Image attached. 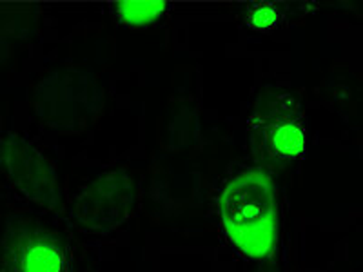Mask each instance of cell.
I'll return each instance as SVG.
<instances>
[{"instance_id":"2","label":"cell","mask_w":363,"mask_h":272,"mask_svg":"<svg viewBox=\"0 0 363 272\" xmlns=\"http://www.w3.org/2000/svg\"><path fill=\"white\" fill-rule=\"evenodd\" d=\"M0 272H73L60 234L28 216H13L0 236Z\"/></svg>"},{"instance_id":"5","label":"cell","mask_w":363,"mask_h":272,"mask_svg":"<svg viewBox=\"0 0 363 272\" xmlns=\"http://www.w3.org/2000/svg\"><path fill=\"white\" fill-rule=\"evenodd\" d=\"M249 22L258 29L272 28L274 22H277V11L271 6H258L249 15Z\"/></svg>"},{"instance_id":"1","label":"cell","mask_w":363,"mask_h":272,"mask_svg":"<svg viewBox=\"0 0 363 272\" xmlns=\"http://www.w3.org/2000/svg\"><path fill=\"white\" fill-rule=\"evenodd\" d=\"M220 216L235 247L245 256L265 258L274 251L278 212L267 174L245 171L233 178L220 194Z\"/></svg>"},{"instance_id":"4","label":"cell","mask_w":363,"mask_h":272,"mask_svg":"<svg viewBox=\"0 0 363 272\" xmlns=\"http://www.w3.org/2000/svg\"><path fill=\"white\" fill-rule=\"evenodd\" d=\"M165 2H122L118 17L131 26H144L153 22L164 13Z\"/></svg>"},{"instance_id":"3","label":"cell","mask_w":363,"mask_h":272,"mask_svg":"<svg viewBox=\"0 0 363 272\" xmlns=\"http://www.w3.org/2000/svg\"><path fill=\"white\" fill-rule=\"evenodd\" d=\"M256 147L271 160H296L306 151V129L293 103L277 93L262 96L251 115Z\"/></svg>"}]
</instances>
